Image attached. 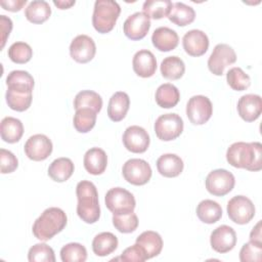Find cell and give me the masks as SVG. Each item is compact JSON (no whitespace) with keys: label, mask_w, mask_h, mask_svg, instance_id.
<instances>
[{"label":"cell","mask_w":262,"mask_h":262,"mask_svg":"<svg viewBox=\"0 0 262 262\" xmlns=\"http://www.w3.org/2000/svg\"><path fill=\"white\" fill-rule=\"evenodd\" d=\"M212 249L220 254L231 251L236 244V233L234 229L228 225H220L215 228L210 236Z\"/></svg>","instance_id":"obj_16"},{"label":"cell","mask_w":262,"mask_h":262,"mask_svg":"<svg viewBox=\"0 0 262 262\" xmlns=\"http://www.w3.org/2000/svg\"><path fill=\"white\" fill-rule=\"evenodd\" d=\"M113 224L122 233H131L138 227V217L134 212L128 214H114Z\"/></svg>","instance_id":"obj_40"},{"label":"cell","mask_w":262,"mask_h":262,"mask_svg":"<svg viewBox=\"0 0 262 262\" xmlns=\"http://www.w3.org/2000/svg\"><path fill=\"white\" fill-rule=\"evenodd\" d=\"M150 29V18L144 12H135L129 15L123 25L127 38L136 41L143 39Z\"/></svg>","instance_id":"obj_14"},{"label":"cell","mask_w":262,"mask_h":262,"mask_svg":"<svg viewBox=\"0 0 262 262\" xmlns=\"http://www.w3.org/2000/svg\"><path fill=\"white\" fill-rule=\"evenodd\" d=\"M76 1L75 0H54L53 1V4L59 8V9H69L71 8L73 5H75Z\"/></svg>","instance_id":"obj_49"},{"label":"cell","mask_w":262,"mask_h":262,"mask_svg":"<svg viewBox=\"0 0 262 262\" xmlns=\"http://www.w3.org/2000/svg\"><path fill=\"white\" fill-rule=\"evenodd\" d=\"M75 166L69 158L55 159L48 168V176L55 182L67 181L74 173Z\"/></svg>","instance_id":"obj_27"},{"label":"cell","mask_w":262,"mask_h":262,"mask_svg":"<svg viewBox=\"0 0 262 262\" xmlns=\"http://www.w3.org/2000/svg\"><path fill=\"white\" fill-rule=\"evenodd\" d=\"M195 212L199 219L207 224L216 223L222 217L221 206L212 200H204L200 202Z\"/></svg>","instance_id":"obj_31"},{"label":"cell","mask_w":262,"mask_h":262,"mask_svg":"<svg viewBox=\"0 0 262 262\" xmlns=\"http://www.w3.org/2000/svg\"><path fill=\"white\" fill-rule=\"evenodd\" d=\"M151 42L159 51L168 52L177 47L179 37L174 30L168 27H160L154 31L151 35Z\"/></svg>","instance_id":"obj_20"},{"label":"cell","mask_w":262,"mask_h":262,"mask_svg":"<svg viewBox=\"0 0 262 262\" xmlns=\"http://www.w3.org/2000/svg\"><path fill=\"white\" fill-rule=\"evenodd\" d=\"M155 98L159 106L163 108H171L178 103L180 93L176 86L170 83H165L158 87Z\"/></svg>","instance_id":"obj_29"},{"label":"cell","mask_w":262,"mask_h":262,"mask_svg":"<svg viewBox=\"0 0 262 262\" xmlns=\"http://www.w3.org/2000/svg\"><path fill=\"white\" fill-rule=\"evenodd\" d=\"M5 98L6 103L11 110L16 112H25L31 106L33 95L32 93H19L7 89Z\"/></svg>","instance_id":"obj_39"},{"label":"cell","mask_w":262,"mask_h":262,"mask_svg":"<svg viewBox=\"0 0 262 262\" xmlns=\"http://www.w3.org/2000/svg\"><path fill=\"white\" fill-rule=\"evenodd\" d=\"M136 244L143 250L146 260L158 256L163 249L162 236L152 230H146L139 234Z\"/></svg>","instance_id":"obj_24"},{"label":"cell","mask_w":262,"mask_h":262,"mask_svg":"<svg viewBox=\"0 0 262 262\" xmlns=\"http://www.w3.org/2000/svg\"><path fill=\"white\" fill-rule=\"evenodd\" d=\"M226 160L234 168L257 172L262 169V144L260 142L238 141L226 151Z\"/></svg>","instance_id":"obj_1"},{"label":"cell","mask_w":262,"mask_h":262,"mask_svg":"<svg viewBox=\"0 0 262 262\" xmlns=\"http://www.w3.org/2000/svg\"><path fill=\"white\" fill-rule=\"evenodd\" d=\"M226 81L229 87L235 91H244L251 85V78L241 68H231L226 74Z\"/></svg>","instance_id":"obj_38"},{"label":"cell","mask_w":262,"mask_h":262,"mask_svg":"<svg viewBox=\"0 0 262 262\" xmlns=\"http://www.w3.org/2000/svg\"><path fill=\"white\" fill-rule=\"evenodd\" d=\"M121 13L120 5L113 0H97L94 3L92 25L100 34L111 32Z\"/></svg>","instance_id":"obj_4"},{"label":"cell","mask_w":262,"mask_h":262,"mask_svg":"<svg viewBox=\"0 0 262 262\" xmlns=\"http://www.w3.org/2000/svg\"><path fill=\"white\" fill-rule=\"evenodd\" d=\"M7 89L19 93H32L35 82L34 78L27 71L15 70L6 77Z\"/></svg>","instance_id":"obj_22"},{"label":"cell","mask_w":262,"mask_h":262,"mask_svg":"<svg viewBox=\"0 0 262 262\" xmlns=\"http://www.w3.org/2000/svg\"><path fill=\"white\" fill-rule=\"evenodd\" d=\"M33 49L26 42H14L8 48V57L14 63H26L31 60Z\"/></svg>","instance_id":"obj_41"},{"label":"cell","mask_w":262,"mask_h":262,"mask_svg":"<svg viewBox=\"0 0 262 262\" xmlns=\"http://www.w3.org/2000/svg\"><path fill=\"white\" fill-rule=\"evenodd\" d=\"M51 15L49 3L44 0H34L25 9L26 18L33 24H42Z\"/></svg>","instance_id":"obj_30"},{"label":"cell","mask_w":262,"mask_h":262,"mask_svg":"<svg viewBox=\"0 0 262 262\" xmlns=\"http://www.w3.org/2000/svg\"><path fill=\"white\" fill-rule=\"evenodd\" d=\"M74 107L75 110L88 107L93 110L95 113H99L102 107V98L95 91L82 90L75 96Z\"/></svg>","instance_id":"obj_34"},{"label":"cell","mask_w":262,"mask_h":262,"mask_svg":"<svg viewBox=\"0 0 262 262\" xmlns=\"http://www.w3.org/2000/svg\"><path fill=\"white\" fill-rule=\"evenodd\" d=\"M213 114L211 100L205 95H194L189 98L186 104V116L193 125L207 123Z\"/></svg>","instance_id":"obj_10"},{"label":"cell","mask_w":262,"mask_h":262,"mask_svg":"<svg viewBox=\"0 0 262 262\" xmlns=\"http://www.w3.org/2000/svg\"><path fill=\"white\" fill-rule=\"evenodd\" d=\"M235 184L233 174L225 169H216L211 171L205 180L207 190L216 196H223L229 193Z\"/></svg>","instance_id":"obj_7"},{"label":"cell","mask_w":262,"mask_h":262,"mask_svg":"<svg viewBox=\"0 0 262 262\" xmlns=\"http://www.w3.org/2000/svg\"><path fill=\"white\" fill-rule=\"evenodd\" d=\"M183 161L175 154L162 155L157 161V169L159 173L168 178L177 177L183 171Z\"/></svg>","instance_id":"obj_25"},{"label":"cell","mask_w":262,"mask_h":262,"mask_svg":"<svg viewBox=\"0 0 262 262\" xmlns=\"http://www.w3.org/2000/svg\"><path fill=\"white\" fill-rule=\"evenodd\" d=\"M104 202L113 214H128L133 212L136 206L134 195L122 187L111 188L105 193Z\"/></svg>","instance_id":"obj_5"},{"label":"cell","mask_w":262,"mask_h":262,"mask_svg":"<svg viewBox=\"0 0 262 262\" xmlns=\"http://www.w3.org/2000/svg\"><path fill=\"white\" fill-rule=\"evenodd\" d=\"M118 238L112 232H101L95 235L92 241V250L96 256L105 257L118 248Z\"/></svg>","instance_id":"obj_28"},{"label":"cell","mask_w":262,"mask_h":262,"mask_svg":"<svg viewBox=\"0 0 262 262\" xmlns=\"http://www.w3.org/2000/svg\"><path fill=\"white\" fill-rule=\"evenodd\" d=\"M182 46L184 51L190 56H202L209 48V38L201 30H190L184 34L182 38Z\"/></svg>","instance_id":"obj_17"},{"label":"cell","mask_w":262,"mask_h":262,"mask_svg":"<svg viewBox=\"0 0 262 262\" xmlns=\"http://www.w3.org/2000/svg\"><path fill=\"white\" fill-rule=\"evenodd\" d=\"M149 135L147 131L137 125L128 127L123 134V143L127 150L134 154H142L149 146Z\"/></svg>","instance_id":"obj_13"},{"label":"cell","mask_w":262,"mask_h":262,"mask_svg":"<svg viewBox=\"0 0 262 262\" xmlns=\"http://www.w3.org/2000/svg\"><path fill=\"white\" fill-rule=\"evenodd\" d=\"M62 262H84L87 259L86 248L79 243H70L60 250Z\"/></svg>","instance_id":"obj_37"},{"label":"cell","mask_w":262,"mask_h":262,"mask_svg":"<svg viewBox=\"0 0 262 262\" xmlns=\"http://www.w3.org/2000/svg\"><path fill=\"white\" fill-rule=\"evenodd\" d=\"M227 215L236 224H247L255 216V206L253 202L245 195H235L227 203Z\"/></svg>","instance_id":"obj_8"},{"label":"cell","mask_w":262,"mask_h":262,"mask_svg":"<svg viewBox=\"0 0 262 262\" xmlns=\"http://www.w3.org/2000/svg\"><path fill=\"white\" fill-rule=\"evenodd\" d=\"M93 110L88 107H82L79 110H76V113L74 115L73 124L75 129L80 133H87L89 132L96 123V115Z\"/></svg>","instance_id":"obj_35"},{"label":"cell","mask_w":262,"mask_h":262,"mask_svg":"<svg viewBox=\"0 0 262 262\" xmlns=\"http://www.w3.org/2000/svg\"><path fill=\"white\" fill-rule=\"evenodd\" d=\"M235 61L236 54L234 49L228 44L220 43L214 47L208 59V68L212 74L222 76L226 67L234 63Z\"/></svg>","instance_id":"obj_11"},{"label":"cell","mask_w":262,"mask_h":262,"mask_svg":"<svg viewBox=\"0 0 262 262\" xmlns=\"http://www.w3.org/2000/svg\"><path fill=\"white\" fill-rule=\"evenodd\" d=\"M68 217L63 210L56 207L47 208L35 220L32 231L36 238L46 242L59 233L67 225Z\"/></svg>","instance_id":"obj_3"},{"label":"cell","mask_w":262,"mask_h":262,"mask_svg":"<svg viewBox=\"0 0 262 262\" xmlns=\"http://www.w3.org/2000/svg\"><path fill=\"white\" fill-rule=\"evenodd\" d=\"M76 194L78 199L77 214L80 219L88 224L98 221L100 207L96 186L91 181L82 180L76 186Z\"/></svg>","instance_id":"obj_2"},{"label":"cell","mask_w":262,"mask_h":262,"mask_svg":"<svg viewBox=\"0 0 262 262\" xmlns=\"http://www.w3.org/2000/svg\"><path fill=\"white\" fill-rule=\"evenodd\" d=\"M132 67L137 76L141 78H149L154 76L157 71V59L151 51L142 49L134 54Z\"/></svg>","instance_id":"obj_19"},{"label":"cell","mask_w":262,"mask_h":262,"mask_svg":"<svg viewBox=\"0 0 262 262\" xmlns=\"http://www.w3.org/2000/svg\"><path fill=\"white\" fill-rule=\"evenodd\" d=\"M96 53V45L93 39L87 35H78L70 45L71 57L79 62L86 63L93 59Z\"/></svg>","instance_id":"obj_15"},{"label":"cell","mask_w":262,"mask_h":262,"mask_svg":"<svg viewBox=\"0 0 262 262\" xmlns=\"http://www.w3.org/2000/svg\"><path fill=\"white\" fill-rule=\"evenodd\" d=\"M173 3L169 0H148L142 5L143 12L152 19H161L168 16Z\"/></svg>","instance_id":"obj_36"},{"label":"cell","mask_w":262,"mask_h":262,"mask_svg":"<svg viewBox=\"0 0 262 262\" xmlns=\"http://www.w3.org/2000/svg\"><path fill=\"white\" fill-rule=\"evenodd\" d=\"M237 113L246 122L256 121L262 113V99L257 94L243 95L237 101Z\"/></svg>","instance_id":"obj_18"},{"label":"cell","mask_w":262,"mask_h":262,"mask_svg":"<svg viewBox=\"0 0 262 262\" xmlns=\"http://www.w3.org/2000/svg\"><path fill=\"white\" fill-rule=\"evenodd\" d=\"M125 262H143L146 260L143 250L135 243L133 246L125 249L119 258Z\"/></svg>","instance_id":"obj_45"},{"label":"cell","mask_w":262,"mask_h":262,"mask_svg":"<svg viewBox=\"0 0 262 262\" xmlns=\"http://www.w3.org/2000/svg\"><path fill=\"white\" fill-rule=\"evenodd\" d=\"M26 156L36 162L46 160L52 152L53 145L51 140L44 134H35L29 137L25 146Z\"/></svg>","instance_id":"obj_12"},{"label":"cell","mask_w":262,"mask_h":262,"mask_svg":"<svg viewBox=\"0 0 262 262\" xmlns=\"http://www.w3.org/2000/svg\"><path fill=\"white\" fill-rule=\"evenodd\" d=\"M154 128L159 139L171 141L179 137L182 133L183 120L179 115L174 113L164 114L156 120Z\"/></svg>","instance_id":"obj_6"},{"label":"cell","mask_w":262,"mask_h":262,"mask_svg":"<svg viewBox=\"0 0 262 262\" xmlns=\"http://www.w3.org/2000/svg\"><path fill=\"white\" fill-rule=\"evenodd\" d=\"M18 166V161L16 157L5 148L0 149V169L2 174L12 173L16 170Z\"/></svg>","instance_id":"obj_44"},{"label":"cell","mask_w":262,"mask_h":262,"mask_svg":"<svg viewBox=\"0 0 262 262\" xmlns=\"http://www.w3.org/2000/svg\"><path fill=\"white\" fill-rule=\"evenodd\" d=\"M130 106V98L126 92L118 91L114 93L108 101L107 105V116L113 122L122 121Z\"/></svg>","instance_id":"obj_23"},{"label":"cell","mask_w":262,"mask_h":262,"mask_svg":"<svg viewBox=\"0 0 262 262\" xmlns=\"http://www.w3.org/2000/svg\"><path fill=\"white\" fill-rule=\"evenodd\" d=\"M261 220L253 227L252 231L250 232V241L258 244H262V233H261Z\"/></svg>","instance_id":"obj_48"},{"label":"cell","mask_w":262,"mask_h":262,"mask_svg":"<svg viewBox=\"0 0 262 262\" xmlns=\"http://www.w3.org/2000/svg\"><path fill=\"white\" fill-rule=\"evenodd\" d=\"M26 4H27V0H3V1H0V5L3 7V9L11 11V12L19 11Z\"/></svg>","instance_id":"obj_47"},{"label":"cell","mask_w":262,"mask_h":262,"mask_svg":"<svg viewBox=\"0 0 262 262\" xmlns=\"http://www.w3.org/2000/svg\"><path fill=\"white\" fill-rule=\"evenodd\" d=\"M0 30H1V49H3L7 38L12 30V20L6 15H0Z\"/></svg>","instance_id":"obj_46"},{"label":"cell","mask_w":262,"mask_h":262,"mask_svg":"<svg viewBox=\"0 0 262 262\" xmlns=\"http://www.w3.org/2000/svg\"><path fill=\"white\" fill-rule=\"evenodd\" d=\"M122 174L125 180L133 185H144L151 178V168L142 159H130L123 165Z\"/></svg>","instance_id":"obj_9"},{"label":"cell","mask_w":262,"mask_h":262,"mask_svg":"<svg viewBox=\"0 0 262 262\" xmlns=\"http://www.w3.org/2000/svg\"><path fill=\"white\" fill-rule=\"evenodd\" d=\"M160 69L161 74L165 79L178 80L184 75L185 64L180 57L172 55L164 58V60L161 62Z\"/></svg>","instance_id":"obj_33"},{"label":"cell","mask_w":262,"mask_h":262,"mask_svg":"<svg viewBox=\"0 0 262 262\" xmlns=\"http://www.w3.org/2000/svg\"><path fill=\"white\" fill-rule=\"evenodd\" d=\"M239 260L242 262H260L262 260V244L251 241L246 243L239 251Z\"/></svg>","instance_id":"obj_43"},{"label":"cell","mask_w":262,"mask_h":262,"mask_svg":"<svg viewBox=\"0 0 262 262\" xmlns=\"http://www.w3.org/2000/svg\"><path fill=\"white\" fill-rule=\"evenodd\" d=\"M0 134L3 141L15 143L24 134V125L20 120L13 117H5L0 124Z\"/></svg>","instance_id":"obj_26"},{"label":"cell","mask_w":262,"mask_h":262,"mask_svg":"<svg viewBox=\"0 0 262 262\" xmlns=\"http://www.w3.org/2000/svg\"><path fill=\"white\" fill-rule=\"evenodd\" d=\"M84 168L91 175L102 174L107 166V156L100 147H92L88 149L83 159Z\"/></svg>","instance_id":"obj_21"},{"label":"cell","mask_w":262,"mask_h":262,"mask_svg":"<svg viewBox=\"0 0 262 262\" xmlns=\"http://www.w3.org/2000/svg\"><path fill=\"white\" fill-rule=\"evenodd\" d=\"M30 262H55L54 251L45 243H39L30 248L28 253Z\"/></svg>","instance_id":"obj_42"},{"label":"cell","mask_w":262,"mask_h":262,"mask_svg":"<svg viewBox=\"0 0 262 262\" xmlns=\"http://www.w3.org/2000/svg\"><path fill=\"white\" fill-rule=\"evenodd\" d=\"M167 17L173 24L179 27H184L194 20L195 12L191 6H188L182 2H175L173 3L172 9Z\"/></svg>","instance_id":"obj_32"}]
</instances>
